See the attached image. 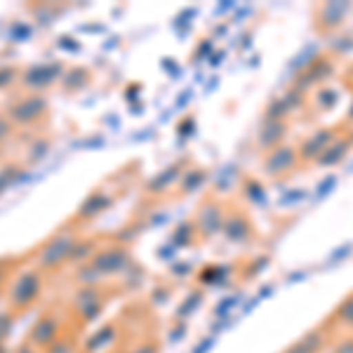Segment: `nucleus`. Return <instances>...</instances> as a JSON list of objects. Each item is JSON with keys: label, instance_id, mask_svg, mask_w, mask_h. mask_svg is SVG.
Here are the masks:
<instances>
[{"label": "nucleus", "instance_id": "f257e3e1", "mask_svg": "<svg viewBox=\"0 0 353 353\" xmlns=\"http://www.w3.org/2000/svg\"><path fill=\"white\" fill-rule=\"evenodd\" d=\"M334 73H337V57H332L330 52H318L316 57H311L309 64L301 66V71H297L292 81V90L309 94L311 90L327 85L334 78Z\"/></svg>", "mask_w": 353, "mask_h": 353}, {"label": "nucleus", "instance_id": "f03ea898", "mask_svg": "<svg viewBox=\"0 0 353 353\" xmlns=\"http://www.w3.org/2000/svg\"><path fill=\"white\" fill-rule=\"evenodd\" d=\"M341 132H346V130H344V125L337 123V125H323V128H318L306 134L297 144V156H299L301 168L316 165V161L321 158V153L325 151Z\"/></svg>", "mask_w": 353, "mask_h": 353}, {"label": "nucleus", "instance_id": "7ed1b4c3", "mask_svg": "<svg viewBox=\"0 0 353 353\" xmlns=\"http://www.w3.org/2000/svg\"><path fill=\"white\" fill-rule=\"evenodd\" d=\"M351 5L337 3V0H327V3H316L311 8V26L318 36H332L339 31L341 24L346 21Z\"/></svg>", "mask_w": 353, "mask_h": 353}, {"label": "nucleus", "instance_id": "20e7f679", "mask_svg": "<svg viewBox=\"0 0 353 353\" xmlns=\"http://www.w3.org/2000/svg\"><path fill=\"white\" fill-rule=\"evenodd\" d=\"M297 168H299V156H297V146L292 144L276 146L261 161V170H264V174L269 179H285V176L294 174Z\"/></svg>", "mask_w": 353, "mask_h": 353}, {"label": "nucleus", "instance_id": "39448f33", "mask_svg": "<svg viewBox=\"0 0 353 353\" xmlns=\"http://www.w3.org/2000/svg\"><path fill=\"white\" fill-rule=\"evenodd\" d=\"M221 229H224L226 238L233 243H245L254 236L252 221H250L248 214L241 212V210H231L229 214H224V224H221Z\"/></svg>", "mask_w": 353, "mask_h": 353}, {"label": "nucleus", "instance_id": "423d86ee", "mask_svg": "<svg viewBox=\"0 0 353 353\" xmlns=\"http://www.w3.org/2000/svg\"><path fill=\"white\" fill-rule=\"evenodd\" d=\"M351 151H353L351 137L346 132H341L337 139H334L332 144H330L327 149L321 153V158L316 161V165H318V168H337V165H341L346 158H349Z\"/></svg>", "mask_w": 353, "mask_h": 353}, {"label": "nucleus", "instance_id": "0eeeda50", "mask_svg": "<svg viewBox=\"0 0 353 353\" xmlns=\"http://www.w3.org/2000/svg\"><path fill=\"white\" fill-rule=\"evenodd\" d=\"M339 104V90L330 88V85H323L318 88L313 97H306V106H309V113L313 116H325V113H332Z\"/></svg>", "mask_w": 353, "mask_h": 353}, {"label": "nucleus", "instance_id": "6e6552de", "mask_svg": "<svg viewBox=\"0 0 353 353\" xmlns=\"http://www.w3.org/2000/svg\"><path fill=\"white\" fill-rule=\"evenodd\" d=\"M290 132V123L288 121H271V123H264L259 130V149H264L269 153L271 149H276V146L285 144V137Z\"/></svg>", "mask_w": 353, "mask_h": 353}, {"label": "nucleus", "instance_id": "1a4fd4ad", "mask_svg": "<svg viewBox=\"0 0 353 353\" xmlns=\"http://www.w3.org/2000/svg\"><path fill=\"white\" fill-rule=\"evenodd\" d=\"M221 224H224V210H221V205L214 201L205 203L201 212H198V226H201V231L205 236H212V233H217L221 229Z\"/></svg>", "mask_w": 353, "mask_h": 353}, {"label": "nucleus", "instance_id": "9d476101", "mask_svg": "<svg viewBox=\"0 0 353 353\" xmlns=\"http://www.w3.org/2000/svg\"><path fill=\"white\" fill-rule=\"evenodd\" d=\"M288 118H290V109L285 106V101H283V97H276V99H271V104L266 106V111H264V123L288 121Z\"/></svg>", "mask_w": 353, "mask_h": 353}, {"label": "nucleus", "instance_id": "9b49d317", "mask_svg": "<svg viewBox=\"0 0 353 353\" xmlns=\"http://www.w3.org/2000/svg\"><path fill=\"white\" fill-rule=\"evenodd\" d=\"M337 316L346 323V325H353V294L341 301V306L337 309Z\"/></svg>", "mask_w": 353, "mask_h": 353}, {"label": "nucleus", "instance_id": "f8f14e48", "mask_svg": "<svg viewBox=\"0 0 353 353\" xmlns=\"http://www.w3.org/2000/svg\"><path fill=\"white\" fill-rule=\"evenodd\" d=\"M248 184H250V189H248V196L252 198V201H257L261 203L266 198V193H264V186L259 184L257 179H248Z\"/></svg>", "mask_w": 353, "mask_h": 353}, {"label": "nucleus", "instance_id": "ddd939ff", "mask_svg": "<svg viewBox=\"0 0 353 353\" xmlns=\"http://www.w3.org/2000/svg\"><path fill=\"white\" fill-rule=\"evenodd\" d=\"M341 90L353 94V61H349L344 71H341Z\"/></svg>", "mask_w": 353, "mask_h": 353}, {"label": "nucleus", "instance_id": "4468645a", "mask_svg": "<svg viewBox=\"0 0 353 353\" xmlns=\"http://www.w3.org/2000/svg\"><path fill=\"white\" fill-rule=\"evenodd\" d=\"M203 170H193V172H189V174H186V179H184V189H196V186L198 184H201V181H203Z\"/></svg>", "mask_w": 353, "mask_h": 353}, {"label": "nucleus", "instance_id": "2eb2a0df", "mask_svg": "<svg viewBox=\"0 0 353 353\" xmlns=\"http://www.w3.org/2000/svg\"><path fill=\"white\" fill-rule=\"evenodd\" d=\"M341 125H344V130H353V99H351V106H349V111H346Z\"/></svg>", "mask_w": 353, "mask_h": 353}, {"label": "nucleus", "instance_id": "dca6fc26", "mask_svg": "<svg viewBox=\"0 0 353 353\" xmlns=\"http://www.w3.org/2000/svg\"><path fill=\"white\" fill-rule=\"evenodd\" d=\"M334 181H337V176H327V179L323 181V186H318V196H325L330 186H334Z\"/></svg>", "mask_w": 353, "mask_h": 353}]
</instances>
